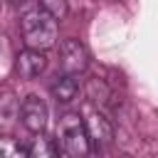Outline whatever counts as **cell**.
I'll use <instances>...</instances> for the list:
<instances>
[{"instance_id":"6da1fadb","label":"cell","mask_w":158,"mask_h":158,"mask_svg":"<svg viewBox=\"0 0 158 158\" xmlns=\"http://www.w3.org/2000/svg\"><path fill=\"white\" fill-rule=\"evenodd\" d=\"M57 20L52 12H47L44 7H32L22 15L20 20V30H22V40L27 47H35V49H52L57 44V37H59V27H57Z\"/></svg>"},{"instance_id":"7a4b0ae2","label":"cell","mask_w":158,"mask_h":158,"mask_svg":"<svg viewBox=\"0 0 158 158\" xmlns=\"http://www.w3.org/2000/svg\"><path fill=\"white\" fill-rule=\"evenodd\" d=\"M57 136H59L57 141L62 146V153L69 158H81L94 148L89 131H86V123H84V118H79V114H64L59 118Z\"/></svg>"},{"instance_id":"3957f363","label":"cell","mask_w":158,"mask_h":158,"mask_svg":"<svg viewBox=\"0 0 158 158\" xmlns=\"http://www.w3.org/2000/svg\"><path fill=\"white\" fill-rule=\"evenodd\" d=\"M59 67L69 74H81L89 67V52L79 40H64L59 44Z\"/></svg>"},{"instance_id":"277c9868","label":"cell","mask_w":158,"mask_h":158,"mask_svg":"<svg viewBox=\"0 0 158 158\" xmlns=\"http://www.w3.org/2000/svg\"><path fill=\"white\" fill-rule=\"evenodd\" d=\"M20 118H22V126H25L27 131H32V133L44 131L47 118H49L47 104H44L40 96H35V94L25 96V101H22V106H20Z\"/></svg>"},{"instance_id":"5b68a950","label":"cell","mask_w":158,"mask_h":158,"mask_svg":"<svg viewBox=\"0 0 158 158\" xmlns=\"http://www.w3.org/2000/svg\"><path fill=\"white\" fill-rule=\"evenodd\" d=\"M44 69H47V57L42 49L25 47L15 54V72L20 74V79H35Z\"/></svg>"},{"instance_id":"8992f818","label":"cell","mask_w":158,"mask_h":158,"mask_svg":"<svg viewBox=\"0 0 158 158\" xmlns=\"http://www.w3.org/2000/svg\"><path fill=\"white\" fill-rule=\"evenodd\" d=\"M84 123H86V131H89V138H91L94 148H106L114 141V126L101 111H86Z\"/></svg>"},{"instance_id":"52a82bcc","label":"cell","mask_w":158,"mask_h":158,"mask_svg":"<svg viewBox=\"0 0 158 158\" xmlns=\"http://www.w3.org/2000/svg\"><path fill=\"white\" fill-rule=\"evenodd\" d=\"M49 94L59 101V104H69L77 99L79 94V81H77V74H69V72H59L52 77L49 81Z\"/></svg>"},{"instance_id":"ba28073f","label":"cell","mask_w":158,"mask_h":158,"mask_svg":"<svg viewBox=\"0 0 158 158\" xmlns=\"http://www.w3.org/2000/svg\"><path fill=\"white\" fill-rule=\"evenodd\" d=\"M27 148H30V158H54V156H59V153H62L59 141H57V138L44 136L42 131H40V133L27 143Z\"/></svg>"},{"instance_id":"9c48e42d","label":"cell","mask_w":158,"mask_h":158,"mask_svg":"<svg viewBox=\"0 0 158 158\" xmlns=\"http://www.w3.org/2000/svg\"><path fill=\"white\" fill-rule=\"evenodd\" d=\"M0 153H2L5 158H25V156H30V148L22 146V143H15L12 138H2Z\"/></svg>"},{"instance_id":"30bf717a","label":"cell","mask_w":158,"mask_h":158,"mask_svg":"<svg viewBox=\"0 0 158 158\" xmlns=\"http://www.w3.org/2000/svg\"><path fill=\"white\" fill-rule=\"evenodd\" d=\"M40 7H44L47 12H52L54 17H62L67 12V0H37Z\"/></svg>"},{"instance_id":"8fae6325","label":"cell","mask_w":158,"mask_h":158,"mask_svg":"<svg viewBox=\"0 0 158 158\" xmlns=\"http://www.w3.org/2000/svg\"><path fill=\"white\" fill-rule=\"evenodd\" d=\"M12 5H25V2H30V0H10Z\"/></svg>"}]
</instances>
